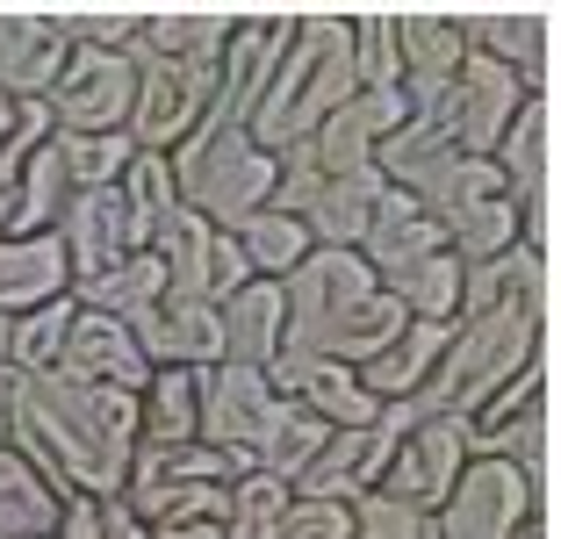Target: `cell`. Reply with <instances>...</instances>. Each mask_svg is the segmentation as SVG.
I'll use <instances>...</instances> for the list:
<instances>
[{"label": "cell", "mask_w": 561, "mask_h": 539, "mask_svg": "<svg viewBox=\"0 0 561 539\" xmlns=\"http://www.w3.org/2000/svg\"><path fill=\"white\" fill-rule=\"evenodd\" d=\"M15 123H22V101H8V94H0V145L15 137Z\"/></svg>", "instance_id": "b9f144b4"}, {"label": "cell", "mask_w": 561, "mask_h": 539, "mask_svg": "<svg viewBox=\"0 0 561 539\" xmlns=\"http://www.w3.org/2000/svg\"><path fill=\"white\" fill-rule=\"evenodd\" d=\"M432 525H439V539H547V496H533V482L512 460L468 454Z\"/></svg>", "instance_id": "30bf717a"}, {"label": "cell", "mask_w": 561, "mask_h": 539, "mask_svg": "<svg viewBox=\"0 0 561 539\" xmlns=\"http://www.w3.org/2000/svg\"><path fill=\"white\" fill-rule=\"evenodd\" d=\"M490 310H547V252L504 245L496 260L461 266V310L454 317H490Z\"/></svg>", "instance_id": "cb8c5ba5"}, {"label": "cell", "mask_w": 561, "mask_h": 539, "mask_svg": "<svg viewBox=\"0 0 561 539\" xmlns=\"http://www.w3.org/2000/svg\"><path fill=\"white\" fill-rule=\"evenodd\" d=\"M403 195L439 223V238L454 245L461 266H482L504 245H518V209H512L504 173H496L490 159H446V165H432V173H417Z\"/></svg>", "instance_id": "9c48e42d"}, {"label": "cell", "mask_w": 561, "mask_h": 539, "mask_svg": "<svg viewBox=\"0 0 561 539\" xmlns=\"http://www.w3.org/2000/svg\"><path fill=\"white\" fill-rule=\"evenodd\" d=\"M266 381L296 410H310L324 432H353L367 417H381V403L367 395L360 367H339V359H317V353H274L266 359Z\"/></svg>", "instance_id": "2e32d148"}, {"label": "cell", "mask_w": 561, "mask_h": 539, "mask_svg": "<svg viewBox=\"0 0 561 539\" xmlns=\"http://www.w3.org/2000/svg\"><path fill=\"white\" fill-rule=\"evenodd\" d=\"M280 539H353V504H324V496H288Z\"/></svg>", "instance_id": "74e56055"}, {"label": "cell", "mask_w": 561, "mask_h": 539, "mask_svg": "<svg viewBox=\"0 0 561 539\" xmlns=\"http://www.w3.org/2000/svg\"><path fill=\"white\" fill-rule=\"evenodd\" d=\"M50 238L66 245L72 280H94V274H108V266H123V260L145 252V230H137V216H130L123 180H116V187H87V195H72Z\"/></svg>", "instance_id": "5bb4252c"}, {"label": "cell", "mask_w": 561, "mask_h": 539, "mask_svg": "<svg viewBox=\"0 0 561 539\" xmlns=\"http://www.w3.org/2000/svg\"><path fill=\"white\" fill-rule=\"evenodd\" d=\"M195 417V367H151V381L137 389V446H187Z\"/></svg>", "instance_id": "f1b7e54d"}, {"label": "cell", "mask_w": 561, "mask_h": 539, "mask_svg": "<svg viewBox=\"0 0 561 539\" xmlns=\"http://www.w3.org/2000/svg\"><path fill=\"white\" fill-rule=\"evenodd\" d=\"M468 50H482L490 66H504L526 94L554 87V15L547 8H518V15H461Z\"/></svg>", "instance_id": "d6986e66"}, {"label": "cell", "mask_w": 561, "mask_h": 539, "mask_svg": "<svg viewBox=\"0 0 561 539\" xmlns=\"http://www.w3.org/2000/svg\"><path fill=\"white\" fill-rule=\"evenodd\" d=\"M547 353V310H490V317H454L446 353L432 381L411 395L417 417H461L476 425L496 395Z\"/></svg>", "instance_id": "8992f818"}, {"label": "cell", "mask_w": 561, "mask_h": 539, "mask_svg": "<svg viewBox=\"0 0 561 539\" xmlns=\"http://www.w3.org/2000/svg\"><path fill=\"white\" fill-rule=\"evenodd\" d=\"M44 375H66V381H87V389H123V395H137L151 381V367H145V353H137L130 324L80 310V317H72V331H66V345H58V359H50Z\"/></svg>", "instance_id": "e0dca14e"}, {"label": "cell", "mask_w": 561, "mask_h": 539, "mask_svg": "<svg viewBox=\"0 0 561 539\" xmlns=\"http://www.w3.org/2000/svg\"><path fill=\"white\" fill-rule=\"evenodd\" d=\"M130 339L145 353V367H216L224 359V317L216 302H181V295H159L145 317H130Z\"/></svg>", "instance_id": "ac0fdd59"}, {"label": "cell", "mask_w": 561, "mask_h": 539, "mask_svg": "<svg viewBox=\"0 0 561 539\" xmlns=\"http://www.w3.org/2000/svg\"><path fill=\"white\" fill-rule=\"evenodd\" d=\"M280 295H288L280 353H317V359H339V367H367L381 345L411 324L403 302L381 295L367 260L346 245H310L302 266L280 280Z\"/></svg>", "instance_id": "3957f363"}, {"label": "cell", "mask_w": 561, "mask_h": 539, "mask_svg": "<svg viewBox=\"0 0 561 539\" xmlns=\"http://www.w3.org/2000/svg\"><path fill=\"white\" fill-rule=\"evenodd\" d=\"M468 468V425L461 417H411V432L397 439L389 454V474L381 490L397 504H417V511H439V496L454 490V474Z\"/></svg>", "instance_id": "9a60e30c"}, {"label": "cell", "mask_w": 561, "mask_h": 539, "mask_svg": "<svg viewBox=\"0 0 561 539\" xmlns=\"http://www.w3.org/2000/svg\"><path fill=\"white\" fill-rule=\"evenodd\" d=\"M72 44H94V50H130L137 15H58Z\"/></svg>", "instance_id": "f35d334b"}, {"label": "cell", "mask_w": 561, "mask_h": 539, "mask_svg": "<svg viewBox=\"0 0 561 539\" xmlns=\"http://www.w3.org/2000/svg\"><path fill=\"white\" fill-rule=\"evenodd\" d=\"M58 511H66V496L22 460V446L0 425V539H50L58 532Z\"/></svg>", "instance_id": "484cf974"}, {"label": "cell", "mask_w": 561, "mask_h": 539, "mask_svg": "<svg viewBox=\"0 0 561 539\" xmlns=\"http://www.w3.org/2000/svg\"><path fill=\"white\" fill-rule=\"evenodd\" d=\"M101 539H151V532L137 525V511L123 496H101Z\"/></svg>", "instance_id": "60d3db41"}, {"label": "cell", "mask_w": 561, "mask_h": 539, "mask_svg": "<svg viewBox=\"0 0 561 539\" xmlns=\"http://www.w3.org/2000/svg\"><path fill=\"white\" fill-rule=\"evenodd\" d=\"M50 539H101V496H66L58 532H50Z\"/></svg>", "instance_id": "ab89813d"}, {"label": "cell", "mask_w": 561, "mask_h": 539, "mask_svg": "<svg viewBox=\"0 0 561 539\" xmlns=\"http://www.w3.org/2000/svg\"><path fill=\"white\" fill-rule=\"evenodd\" d=\"M50 151H58V165H66L72 195H87V187H116V180L130 173V159H137L130 130H94V137L50 130Z\"/></svg>", "instance_id": "1f68e13d"}, {"label": "cell", "mask_w": 561, "mask_h": 539, "mask_svg": "<svg viewBox=\"0 0 561 539\" xmlns=\"http://www.w3.org/2000/svg\"><path fill=\"white\" fill-rule=\"evenodd\" d=\"M0 425L58 496H123L137 454V395L87 389L66 375H22Z\"/></svg>", "instance_id": "6da1fadb"}, {"label": "cell", "mask_w": 561, "mask_h": 539, "mask_svg": "<svg viewBox=\"0 0 561 539\" xmlns=\"http://www.w3.org/2000/svg\"><path fill=\"white\" fill-rule=\"evenodd\" d=\"M446 331H454V324H403L397 339H389V345H381V353L360 367L367 395H375V403H411V395L432 381V367H439Z\"/></svg>", "instance_id": "4316f807"}, {"label": "cell", "mask_w": 561, "mask_h": 539, "mask_svg": "<svg viewBox=\"0 0 561 539\" xmlns=\"http://www.w3.org/2000/svg\"><path fill=\"white\" fill-rule=\"evenodd\" d=\"M151 252H159V266H165V295H181V302H231L252 280L245 252L231 245V230H216L209 216H195L187 202L151 230Z\"/></svg>", "instance_id": "8fae6325"}, {"label": "cell", "mask_w": 561, "mask_h": 539, "mask_svg": "<svg viewBox=\"0 0 561 539\" xmlns=\"http://www.w3.org/2000/svg\"><path fill=\"white\" fill-rule=\"evenodd\" d=\"M195 410H202L195 417L202 446H216L238 474L245 468L280 474L288 490H296V474L317 460V446L331 439L310 410H296L274 381H266V367H245V359H216V367H202L195 375Z\"/></svg>", "instance_id": "277c9868"}, {"label": "cell", "mask_w": 561, "mask_h": 539, "mask_svg": "<svg viewBox=\"0 0 561 539\" xmlns=\"http://www.w3.org/2000/svg\"><path fill=\"white\" fill-rule=\"evenodd\" d=\"M353 80H360V94H403L397 15H360L353 22Z\"/></svg>", "instance_id": "e575fe53"}, {"label": "cell", "mask_w": 561, "mask_h": 539, "mask_svg": "<svg viewBox=\"0 0 561 539\" xmlns=\"http://www.w3.org/2000/svg\"><path fill=\"white\" fill-rule=\"evenodd\" d=\"M518 101H526V87L504 66H490L482 50H468L461 72L446 80V94H432L425 108L403 115L397 137H381L375 173L389 180V187H411L417 173H432V165H446V159H490L504 123L518 115Z\"/></svg>", "instance_id": "5b68a950"}, {"label": "cell", "mask_w": 561, "mask_h": 539, "mask_svg": "<svg viewBox=\"0 0 561 539\" xmlns=\"http://www.w3.org/2000/svg\"><path fill=\"white\" fill-rule=\"evenodd\" d=\"M224 317V359H245V367H266L280 353V317H288V295L280 280H245L231 302H216Z\"/></svg>", "instance_id": "83f0119b"}, {"label": "cell", "mask_w": 561, "mask_h": 539, "mask_svg": "<svg viewBox=\"0 0 561 539\" xmlns=\"http://www.w3.org/2000/svg\"><path fill=\"white\" fill-rule=\"evenodd\" d=\"M353 539H439V525H432V511L397 504L389 490H367L353 496Z\"/></svg>", "instance_id": "8d00e7d4"}, {"label": "cell", "mask_w": 561, "mask_h": 539, "mask_svg": "<svg viewBox=\"0 0 561 539\" xmlns=\"http://www.w3.org/2000/svg\"><path fill=\"white\" fill-rule=\"evenodd\" d=\"M411 417H417L411 403H381V417H367V425H353V432H331V439L317 446V460L296 474V496L353 504V496L381 490V474H389V454H397V439L411 432Z\"/></svg>", "instance_id": "4fadbf2b"}, {"label": "cell", "mask_w": 561, "mask_h": 539, "mask_svg": "<svg viewBox=\"0 0 561 539\" xmlns=\"http://www.w3.org/2000/svg\"><path fill=\"white\" fill-rule=\"evenodd\" d=\"M231 245L245 252L252 280H288L302 266V252H310V230H302L296 216H280V209H252L245 223L231 230Z\"/></svg>", "instance_id": "4dcf8cb0"}, {"label": "cell", "mask_w": 561, "mask_h": 539, "mask_svg": "<svg viewBox=\"0 0 561 539\" xmlns=\"http://www.w3.org/2000/svg\"><path fill=\"white\" fill-rule=\"evenodd\" d=\"M367 260V274L375 280H397V274H411L417 260H432V252H454L439 238V223H432L425 209H417L403 187H381V202H375V216H367V238L353 245Z\"/></svg>", "instance_id": "44dd1931"}, {"label": "cell", "mask_w": 561, "mask_h": 539, "mask_svg": "<svg viewBox=\"0 0 561 539\" xmlns=\"http://www.w3.org/2000/svg\"><path fill=\"white\" fill-rule=\"evenodd\" d=\"M72 317H80V302H72V295H58V302H44V310L0 317V331H8V359H15L22 375H44L50 359H58V345H66Z\"/></svg>", "instance_id": "836d02e7"}, {"label": "cell", "mask_w": 561, "mask_h": 539, "mask_svg": "<svg viewBox=\"0 0 561 539\" xmlns=\"http://www.w3.org/2000/svg\"><path fill=\"white\" fill-rule=\"evenodd\" d=\"M72 295V266L58 238H0V317H22V310H44Z\"/></svg>", "instance_id": "d4e9b609"}, {"label": "cell", "mask_w": 561, "mask_h": 539, "mask_svg": "<svg viewBox=\"0 0 561 539\" xmlns=\"http://www.w3.org/2000/svg\"><path fill=\"white\" fill-rule=\"evenodd\" d=\"M397 58H403V108H425L461 72L468 36L461 15H397Z\"/></svg>", "instance_id": "7402d4cb"}, {"label": "cell", "mask_w": 561, "mask_h": 539, "mask_svg": "<svg viewBox=\"0 0 561 539\" xmlns=\"http://www.w3.org/2000/svg\"><path fill=\"white\" fill-rule=\"evenodd\" d=\"M231 36H238V15H137V36H130V66H137L130 145L137 151L165 159L209 115Z\"/></svg>", "instance_id": "7a4b0ae2"}, {"label": "cell", "mask_w": 561, "mask_h": 539, "mask_svg": "<svg viewBox=\"0 0 561 539\" xmlns=\"http://www.w3.org/2000/svg\"><path fill=\"white\" fill-rule=\"evenodd\" d=\"M468 454L512 460V468L533 482V496H547V460H554V425H547V389H540V395H526L518 410H496V417L468 425Z\"/></svg>", "instance_id": "603a6c76"}, {"label": "cell", "mask_w": 561, "mask_h": 539, "mask_svg": "<svg viewBox=\"0 0 561 539\" xmlns=\"http://www.w3.org/2000/svg\"><path fill=\"white\" fill-rule=\"evenodd\" d=\"M288 482L280 474H231V496H224V539H280V518H288Z\"/></svg>", "instance_id": "d6a6232c"}, {"label": "cell", "mask_w": 561, "mask_h": 539, "mask_svg": "<svg viewBox=\"0 0 561 539\" xmlns=\"http://www.w3.org/2000/svg\"><path fill=\"white\" fill-rule=\"evenodd\" d=\"M123 195H130V216H137V230H145V252H151V230H159L165 216L181 209L173 165H165L159 151H137V159H130V173H123Z\"/></svg>", "instance_id": "d590c367"}, {"label": "cell", "mask_w": 561, "mask_h": 539, "mask_svg": "<svg viewBox=\"0 0 561 539\" xmlns=\"http://www.w3.org/2000/svg\"><path fill=\"white\" fill-rule=\"evenodd\" d=\"M165 165H173L181 202L195 216H209L216 230H238L252 209H266L274 202V180H280L274 151H260L245 130H195L165 151Z\"/></svg>", "instance_id": "ba28073f"}, {"label": "cell", "mask_w": 561, "mask_h": 539, "mask_svg": "<svg viewBox=\"0 0 561 539\" xmlns=\"http://www.w3.org/2000/svg\"><path fill=\"white\" fill-rule=\"evenodd\" d=\"M130 101H137L130 50L72 44V58H66V72H58V87L44 94V108H50V130L94 137V130H130Z\"/></svg>", "instance_id": "7c38bea8"}, {"label": "cell", "mask_w": 561, "mask_h": 539, "mask_svg": "<svg viewBox=\"0 0 561 539\" xmlns=\"http://www.w3.org/2000/svg\"><path fill=\"white\" fill-rule=\"evenodd\" d=\"M159 295H165V266H159V252H137V260L108 266V274H94V280H72V302H80V310H94V317H116V324L145 317Z\"/></svg>", "instance_id": "f546056e"}, {"label": "cell", "mask_w": 561, "mask_h": 539, "mask_svg": "<svg viewBox=\"0 0 561 539\" xmlns=\"http://www.w3.org/2000/svg\"><path fill=\"white\" fill-rule=\"evenodd\" d=\"M353 94H360V80H353V22L346 15H296V36L280 50L260 108H252V145L280 159L331 108H346Z\"/></svg>", "instance_id": "52a82bcc"}, {"label": "cell", "mask_w": 561, "mask_h": 539, "mask_svg": "<svg viewBox=\"0 0 561 539\" xmlns=\"http://www.w3.org/2000/svg\"><path fill=\"white\" fill-rule=\"evenodd\" d=\"M72 58V36L58 15H0V94L44 101Z\"/></svg>", "instance_id": "ffe728a7"}]
</instances>
